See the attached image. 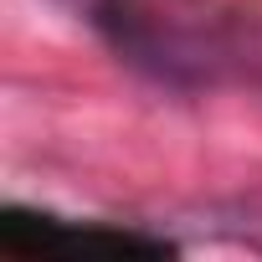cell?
<instances>
[{"mask_svg": "<svg viewBox=\"0 0 262 262\" xmlns=\"http://www.w3.org/2000/svg\"><path fill=\"white\" fill-rule=\"evenodd\" d=\"M0 252L36 262V257H165L170 242L144 236V231H113V226H67L52 216L31 211H6L0 216Z\"/></svg>", "mask_w": 262, "mask_h": 262, "instance_id": "obj_1", "label": "cell"}, {"mask_svg": "<svg viewBox=\"0 0 262 262\" xmlns=\"http://www.w3.org/2000/svg\"><path fill=\"white\" fill-rule=\"evenodd\" d=\"M57 6H67L72 16H82V21H88V16L98 11V0H57Z\"/></svg>", "mask_w": 262, "mask_h": 262, "instance_id": "obj_2", "label": "cell"}]
</instances>
